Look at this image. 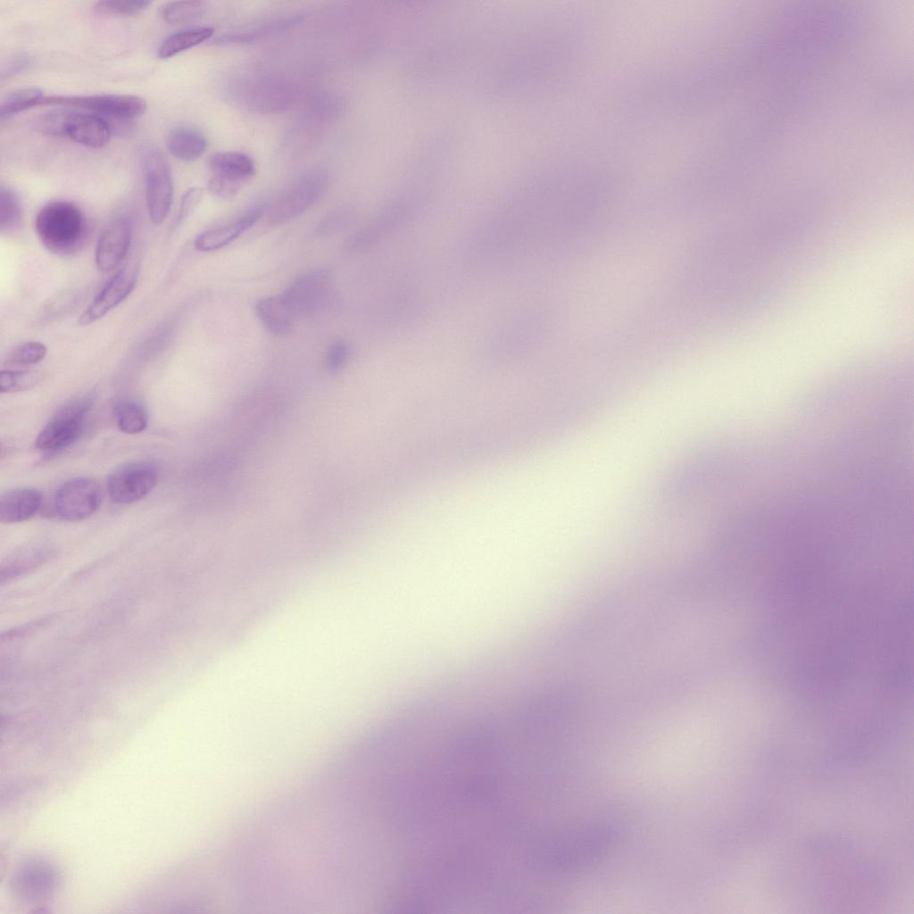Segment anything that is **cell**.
<instances>
[{
  "mask_svg": "<svg viewBox=\"0 0 914 914\" xmlns=\"http://www.w3.org/2000/svg\"><path fill=\"white\" fill-rule=\"evenodd\" d=\"M85 220L80 210L67 201L46 204L37 212L35 230L41 243L54 253H71L82 243Z\"/></svg>",
  "mask_w": 914,
  "mask_h": 914,
  "instance_id": "6da1fadb",
  "label": "cell"
},
{
  "mask_svg": "<svg viewBox=\"0 0 914 914\" xmlns=\"http://www.w3.org/2000/svg\"><path fill=\"white\" fill-rule=\"evenodd\" d=\"M36 128L42 133L68 138L81 145L100 148L111 138L109 124L100 116L70 109H56L39 116Z\"/></svg>",
  "mask_w": 914,
  "mask_h": 914,
  "instance_id": "7a4b0ae2",
  "label": "cell"
},
{
  "mask_svg": "<svg viewBox=\"0 0 914 914\" xmlns=\"http://www.w3.org/2000/svg\"><path fill=\"white\" fill-rule=\"evenodd\" d=\"M93 403V395L87 394L61 407L38 433L37 447L54 452L70 445L79 436Z\"/></svg>",
  "mask_w": 914,
  "mask_h": 914,
  "instance_id": "3957f363",
  "label": "cell"
},
{
  "mask_svg": "<svg viewBox=\"0 0 914 914\" xmlns=\"http://www.w3.org/2000/svg\"><path fill=\"white\" fill-rule=\"evenodd\" d=\"M148 216L152 223L161 224L168 216L173 199V179L163 154L148 149L142 159Z\"/></svg>",
  "mask_w": 914,
  "mask_h": 914,
  "instance_id": "277c9868",
  "label": "cell"
},
{
  "mask_svg": "<svg viewBox=\"0 0 914 914\" xmlns=\"http://www.w3.org/2000/svg\"><path fill=\"white\" fill-rule=\"evenodd\" d=\"M212 172L208 188L215 196L232 199L237 196L255 173L253 160L240 152H220L209 161Z\"/></svg>",
  "mask_w": 914,
  "mask_h": 914,
  "instance_id": "5b68a950",
  "label": "cell"
},
{
  "mask_svg": "<svg viewBox=\"0 0 914 914\" xmlns=\"http://www.w3.org/2000/svg\"><path fill=\"white\" fill-rule=\"evenodd\" d=\"M39 105L72 106L118 119H134L141 116L147 104L144 98L134 95L102 94L92 96H45Z\"/></svg>",
  "mask_w": 914,
  "mask_h": 914,
  "instance_id": "8992f818",
  "label": "cell"
},
{
  "mask_svg": "<svg viewBox=\"0 0 914 914\" xmlns=\"http://www.w3.org/2000/svg\"><path fill=\"white\" fill-rule=\"evenodd\" d=\"M327 187L328 179L324 174L303 175L268 209L269 223L280 225L298 217L320 198Z\"/></svg>",
  "mask_w": 914,
  "mask_h": 914,
  "instance_id": "52a82bcc",
  "label": "cell"
},
{
  "mask_svg": "<svg viewBox=\"0 0 914 914\" xmlns=\"http://www.w3.org/2000/svg\"><path fill=\"white\" fill-rule=\"evenodd\" d=\"M102 499V489L95 479L75 478L63 483L56 491L54 509L62 519L81 520L99 509Z\"/></svg>",
  "mask_w": 914,
  "mask_h": 914,
  "instance_id": "ba28073f",
  "label": "cell"
},
{
  "mask_svg": "<svg viewBox=\"0 0 914 914\" xmlns=\"http://www.w3.org/2000/svg\"><path fill=\"white\" fill-rule=\"evenodd\" d=\"M331 289L329 274L324 270L309 271L292 282L282 293L296 319L320 311Z\"/></svg>",
  "mask_w": 914,
  "mask_h": 914,
  "instance_id": "9c48e42d",
  "label": "cell"
},
{
  "mask_svg": "<svg viewBox=\"0 0 914 914\" xmlns=\"http://www.w3.org/2000/svg\"><path fill=\"white\" fill-rule=\"evenodd\" d=\"M158 474L155 467L146 462H135L115 469L107 481L112 501L127 504L147 495L155 486Z\"/></svg>",
  "mask_w": 914,
  "mask_h": 914,
  "instance_id": "30bf717a",
  "label": "cell"
},
{
  "mask_svg": "<svg viewBox=\"0 0 914 914\" xmlns=\"http://www.w3.org/2000/svg\"><path fill=\"white\" fill-rule=\"evenodd\" d=\"M137 279L136 268L125 267L117 270L81 313L78 323L87 326L102 319L132 293Z\"/></svg>",
  "mask_w": 914,
  "mask_h": 914,
  "instance_id": "8fae6325",
  "label": "cell"
},
{
  "mask_svg": "<svg viewBox=\"0 0 914 914\" xmlns=\"http://www.w3.org/2000/svg\"><path fill=\"white\" fill-rule=\"evenodd\" d=\"M131 235V225L125 218L117 219L104 228L95 253L96 264L101 272H111L120 264L128 253Z\"/></svg>",
  "mask_w": 914,
  "mask_h": 914,
  "instance_id": "7c38bea8",
  "label": "cell"
},
{
  "mask_svg": "<svg viewBox=\"0 0 914 914\" xmlns=\"http://www.w3.org/2000/svg\"><path fill=\"white\" fill-rule=\"evenodd\" d=\"M266 212V204H257L238 218L198 234L194 245L201 252L220 249L251 228Z\"/></svg>",
  "mask_w": 914,
  "mask_h": 914,
  "instance_id": "4fadbf2b",
  "label": "cell"
},
{
  "mask_svg": "<svg viewBox=\"0 0 914 914\" xmlns=\"http://www.w3.org/2000/svg\"><path fill=\"white\" fill-rule=\"evenodd\" d=\"M13 885L16 893L23 900H45L50 896L56 885V875L49 864L33 860L20 868Z\"/></svg>",
  "mask_w": 914,
  "mask_h": 914,
  "instance_id": "5bb4252c",
  "label": "cell"
},
{
  "mask_svg": "<svg viewBox=\"0 0 914 914\" xmlns=\"http://www.w3.org/2000/svg\"><path fill=\"white\" fill-rule=\"evenodd\" d=\"M42 502L40 492L33 488H16L4 493L0 498V520L15 523L30 519Z\"/></svg>",
  "mask_w": 914,
  "mask_h": 914,
  "instance_id": "9a60e30c",
  "label": "cell"
},
{
  "mask_svg": "<svg viewBox=\"0 0 914 914\" xmlns=\"http://www.w3.org/2000/svg\"><path fill=\"white\" fill-rule=\"evenodd\" d=\"M254 310L262 326L274 335L289 332L297 320L281 294L260 299Z\"/></svg>",
  "mask_w": 914,
  "mask_h": 914,
  "instance_id": "2e32d148",
  "label": "cell"
},
{
  "mask_svg": "<svg viewBox=\"0 0 914 914\" xmlns=\"http://www.w3.org/2000/svg\"><path fill=\"white\" fill-rule=\"evenodd\" d=\"M207 141L204 135L191 127H177L171 129L166 138L169 153L183 162L197 160L205 151Z\"/></svg>",
  "mask_w": 914,
  "mask_h": 914,
  "instance_id": "e0dca14e",
  "label": "cell"
},
{
  "mask_svg": "<svg viewBox=\"0 0 914 914\" xmlns=\"http://www.w3.org/2000/svg\"><path fill=\"white\" fill-rule=\"evenodd\" d=\"M214 31L212 27L202 26L175 32L161 43L157 50V56L160 59L170 58L206 41L213 35Z\"/></svg>",
  "mask_w": 914,
  "mask_h": 914,
  "instance_id": "ac0fdd59",
  "label": "cell"
},
{
  "mask_svg": "<svg viewBox=\"0 0 914 914\" xmlns=\"http://www.w3.org/2000/svg\"><path fill=\"white\" fill-rule=\"evenodd\" d=\"M113 411L119 428L126 434L140 433L147 426L146 410L134 400L121 399L116 402Z\"/></svg>",
  "mask_w": 914,
  "mask_h": 914,
  "instance_id": "d6986e66",
  "label": "cell"
},
{
  "mask_svg": "<svg viewBox=\"0 0 914 914\" xmlns=\"http://www.w3.org/2000/svg\"><path fill=\"white\" fill-rule=\"evenodd\" d=\"M44 92L37 87H23L13 90L2 99L0 104L1 120L8 119L24 110L38 106Z\"/></svg>",
  "mask_w": 914,
  "mask_h": 914,
  "instance_id": "ffe728a7",
  "label": "cell"
},
{
  "mask_svg": "<svg viewBox=\"0 0 914 914\" xmlns=\"http://www.w3.org/2000/svg\"><path fill=\"white\" fill-rule=\"evenodd\" d=\"M205 11L202 1H175L165 4L161 10L162 19L169 24L179 25L199 19Z\"/></svg>",
  "mask_w": 914,
  "mask_h": 914,
  "instance_id": "44dd1931",
  "label": "cell"
},
{
  "mask_svg": "<svg viewBox=\"0 0 914 914\" xmlns=\"http://www.w3.org/2000/svg\"><path fill=\"white\" fill-rule=\"evenodd\" d=\"M21 208L18 196L9 187L0 188V229L4 232L12 230L21 220Z\"/></svg>",
  "mask_w": 914,
  "mask_h": 914,
  "instance_id": "7402d4cb",
  "label": "cell"
},
{
  "mask_svg": "<svg viewBox=\"0 0 914 914\" xmlns=\"http://www.w3.org/2000/svg\"><path fill=\"white\" fill-rule=\"evenodd\" d=\"M47 353L45 344L30 340L15 345L8 354L7 362L17 366H29L41 361Z\"/></svg>",
  "mask_w": 914,
  "mask_h": 914,
  "instance_id": "603a6c76",
  "label": "cell"
},
{
  "mask_svg": "<svg viewBox=\"0 0 914 914\" xmlns=\"http://www.w3.org/2000/svg\"><path fill=\"white\" fill-rule=\"evenodd\" d=\"M40 379L41 375L37 371L3 370L0 373V390L2 393L26 390Z\"/></svg>",
  "mask_w": 914,
  "mask_h": 914,
  "instance_id": "cb8c5ba5",
  "label": "cell"
},
{
  "mask_svg": "<svg viewBox=\"0 0 914 914\" xmlns=\"http://www.w3.org/2000/svg\"><path fill=\"white\" fill-rule=\"evenodd\" d=\"M149 1H99L94 10L97 13L112 16H133L144 12Z\"/></svg>",
  "mask_w": 914,
  "mask_h": 914,
  "instance_id": "d4e9b609",
  "label": "cell"
},
{
  "mask_svg": "<svg viewBox=\"0 0 914 914\" xmlns=\"http://www.w3.org/2000/svg\"><path fill=\"white\" fill-rule=\"evenodd\" d=\"M33 63V58L27 54L20 53L9 57L1 69V80L8 79L29 69Z\"/></svg>",
  "mask_w": 914,
  "mask_h": 914,
  "instance_id": "484cf974",
  "label": "cell"
},
{
  "mask_svg": "<svg viewBox=\"0 0 914 914\" xmlns=\"http://www.w3.org/2000/svg\"><path fill=\"white\" fill-rule=\"evenodd\" d=\"M203 195V189L198 187L190 188L183 195L176 219L178 225L192 214L200 204Z\"/></svg>",
  "mask_w": 914,
  "mask_h": 914,
  "instance_id": "4316f807",
  "label": "cell"
},
{
  "mask_svg": "<svg viewBox=\"0 0 914 914\" xmlns=\"http://www.w3.org/2000/svg\"><path fill=\"white\" fill-rule=\"evenodd\" d=\"M349 355V345L345 341H335L328 351V363L331 369H338Z\"/></svg>",
  "mask_w": 914,
  "mask_h": 914,
  "instance_id": "83f0119b",
  "label": "cell"
}]
</instances>
